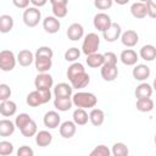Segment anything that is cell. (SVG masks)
<instances>
[{"label":"cell","instance_id":"5","mask_svg":"<svg viewBox=\"0 0 156 156\" xmlns=\"http://www.w3.org/2000/svg\"><path fill=\"white\" fill-rule=\"evenodd\" d=\"M22 18H23V22H24V24L27 27L33 28V27L39 24V22L41 20V12H40V10L38 7H34V6L29 7L28 6L27 9H24Z\"/></svg>","mask_w":156,"mask_h":156},{"label":"cell","instance_id":"19","mask_svg":"<svg viewBox=\"0 0 156 156\" xmlns=\"http://www.w3.org/2000/svg\"><path fill=\"white\" fill-rule=\"evenodd\" d=\"M67 37L72 41H77L84 37V28L80 23H72L67 29Z\"/></svg>","mask_w":156,"mask_h":156},{"label":"cell","instance_id":"16","mask_svg":"<svg viewBox=\"0 0 156 156\" xmlns=\"http://www.w3.org/2000/svg\"><path fill=\"white\" fill-rule=\"evenodd\" d=\"M60 135L65 139H69L72 138L76 132H77V124L73 121H65L62 123H60Z\"/></svg>","mask_w":156,"mask_h":156},{"label":"cell","instance_id":"9","mask_svg":"<svg viewBox=\"0 0 156 156\" xmlns=\"http://www.w3.org/2000/svg\"><path fill=\"white\" fill-rule=\"evenodd\" d=\"M121 33H122V29H121V26L117 23V22H112L111 26L102 32V37L108 43H113L116 41L117 39H119L121 37Z\"/></svg>","mask_w":156,"mask_h":156},{"label":"cell","instance_id":"12","mask_svg":"<svg viewBox=\"0 0 156 156\" xmlns=\"http://www.w3.org/2000/svg\"><path fill=\"white\" fill-rule=\"evenodd\" d=\"M43 27L45 29L46 33L49 34H55L60 30L61 28V22L58 18H56L55 16H46L43 20Z\"/></svg>","mask_w":156,"mask_h":156},{"label":"cell","instance_id":"8","mask_svg":"<svg viewBox=\"0 0 156 156\" xmlns=\"http://www.w3.org/2000/svg\"><path fill=\"white\" fill-rule=\"evenodd\" d=\"M93 23H94L95 29H98V30H100V32H104V30H106V29L111 26L112 21H111V17H110L107 13H105V12H99V13H96V15L94 16Z\"/></svg>","mask_w":156,"mask_h":156},{"label":"cell","instance_id":"7","mask_svg":"<svg viewBox=\"0 0 156 156\" xmlns=\"http://www.w3.org/2000/svg\"><path fill=\"white\" fill-rule=\"evenodd\" d=\"M34 85H35V89L38 90H50L54 85V78L48 72L39 73L35 77Z\"/></svg>","mask_w":156,"mask_h":156},{"label":"cell","instance_id":"27","mask_svg":"<svg viewBox=\"0 0 156 156\" xmlns=\"http://www.w3.org/2000/svg\"><path fill=\"white\" fill-rule=\"evenodd\" d=\"M89 121L95 127L101 126L105 121V112L100 108H91V111L89 113Z\"/></svg>","mask_w":156,"mask_h":156},{"label":"cell","instance_id":"14","mask_svg":"<svg viewBox=\"0 0 156 156\" xmlns=\"http://www.w3.org/2000/svg\"><path fill=\"white\" fill-rule=\"evenodd\" d=\"M133 78L135 80H139V82H145L150 74H151V69L149 66L144 65V63H139V65H135V67L133 68Z\"/></svg>","mask_w":156,"mask_h":156},{"label":"cell","instance_id":"29","mask_svg":"<svg viewBox=\"0 0 156 156\" xmlns=\"http://www.w3.org/2000/svg\"><path fill=\"white\" fill-rule=\"evenodd\" d=\"M151 95H152V87L149 83H146V82L140 83L135 88V96H136V99L151 98Z\"/></svg>","mask_w":156,"mask_h":156},{"label":"cell","instance_id":"30","mask_svg":"<svg viewBox=\"0 0 156 156\" xmlns=\"http://www.w3.org/2000/svg\"><path fill=\"white\" fill-rule=\"evenodd\" d=\"M72 99L71 98H55L54 99V106L56 110L61 111V112H66L68 110H71L72 107Z\"/></svg>","mask_w":156,"mask_h":156},{"label":"cell","instance_id":"24","mask_svg":"<svg viewBox=\"0 0 156 156\" xmlns=\"http://www.w3.org/2000/svg\"><path fill=\"white\" fill-rule=\"evenodd\" d=\"M130 13H132V16H133L134 18H138V20L145 18V17L147 16L145 2L135 1L134 4H132V6H130Z\"/></svg>","mask_w":156,"mask_h":156},{"label":"cell","instance_id":"1","mask_svg":"<svg viewBox=\"0 0 156 156\" xmlns=\"http://www.w3.org/2000/svg\"><path fill=\"white\" fill-rule=\"evenodd\" d=\"M52 56H54V51L50 46H40L37 49L34 54V63L39 73L50 71L52 66Z\"/></svg>","mask_w":156,"mask_h":156},{"label":"cell","instance_id":"2","mask_svg":"<svg viewBox=\"0 0 156 156\" xmlns=\"http://www.w3.org/2000/svg\"><path fill=\"white\" fill-rule=\"evenodd\" d=\"M72 104L82 108H93L98 104V98L90 91H77L71 96Z\"/></svg>","mask_w":156,"mask_h":156},{"label":"cell","instance_id":"46","mask_svg":"<svg viewBox=\"0 0 156 156\" xmlns=\"http://www.w3.org/2000/svg\"><path fill=\"white\" fill-rule=\"evenodd\" d=\"M29 0H12V4L18 9H27L29 6Z\"/></svg>","mask_w":156,"mask_h":156},{"label":"cell","instance_id":"33","mask_svg":"<svg viewBox=\"0 0 156 156\" xmlns=\"http://www.w3.org/2000/svg\"><path fill=\"white\" fill-rule=\"evenodd\" d=\"M13 28V18L10 15H1L0 16V33L6 34L11 32Z\"/></svg>","mask_w":156,"mask_h":156},{"label":"cell","instance_id":"37","mask_svg":"<svg viewBox=\"0 0 156 156\" xmlns=\"http://www.w3.org/2000/svg\"><path fill=\"white\" fill-rule=\"evenodd\" d=\"M80 56V50L78 48H69L65 52V60L68 62H76Z\"/></svg>","mask_w":156,"mask_h":156},{"label":"cell","instance_id":"42","mask_svg":"<svg viewBox=\"0 0 156 156\" xmlns=\"http://www.w3.org/2000/svg\"><path fill=\"white\" fill-rule=\"evenodd\" d=\"M113 0H94V6L98 10H107L112 6Z\"/></svg>","mask_w":156,"mask_h":156},{"label":"cell","instance_id":"6","mask_svg":"<svg viewBox=\"0 0 156 156\" xmlns=\"http://www.w3.org/2000/svg\"><path fill=\"white\" fill-rule=\"evenodd\" d=\"M17 63L16 56L11 50H2L0 51V69L4 72H10L15 68Z\"/></svg>","mask_w":156,"mask_h":156},{"label":"cell","instance_id":"17","mask_svg":"<svg viewBox=\"0 0 156 156\" xmlns=\"http://www.w3.org/2000/svg\"><path fill=\"white\" fill-rule=\"evenodd\" d=\"M119 60L126 66H134V65H136V62L139 60V56H138L136 51H134L133 49H126L121 52Z\"/></svg>","mask_w":156,"mask_h":156},{"label":"cell","instance_id":"34","mask_svg":"<svg viewBox=\"0 0 156 156\" xmlns=\"http://www.w3.org/2000/svg\"><path fill=\"white\" fill-rule=\"evenodd\" d=\"M38 132V126H37V122L34 119H30L22 129H21V133L23 136L26 138H30V136H34L35 133Z\"/></svg>","mask_w":156,"mask_h":156},{"label":"cell","instance_id":"47","mask_svg":"<svg viewBox=\"0 0 156 156\" xmlns=\"http://www.w3.org/2000/svg\"><path fill=\"white\" fill-rule=\"evenodd\" d=\"M29 1H30V4H32L34 7H43V6H45L46 2H48V0H29Z\"/></svg>","mask_w":156,"mask_h":156},{"label":"cell","instance_id":"49","mask_svg":"<svg viewBox=\"0 0 156 156\" xmlns=\"http://www.w3.org/2000/svg\"><path fill=\"white\" fill-rule=\"evenodd\" d=\"M138 1H140V2H146V1H149V0H138Z\"/></svg>","mask_w":156,"mask_h":156},{"label":"cell","instance_id":"41","mask_svg":"<svg viewBox=\"0 0 156 156\" xmlns=\"http://www.w3.org/2000/svg\"><path fill=\"white\" fill-rule=\"evenodd\" d=\"M11 94H12L11 88L7 84H5V83L0 84V101H4V100L10 99L11 98Z\"/></svg>","mask_w":156,"mask_h":156},{"label":"cell","instance_id":"43","mask_svg":"<svg viewBox=\"0 0 156 156\" xmlns=\"http://www.w3.org/2000/svg\"><path fill=\"white\" fill-rule=\"evenodd\" d=\"M104 55V63L107 65H117V55L112 51H107Z\"/></svg>","mask_w":156,"mask_h":156},{"label":"cell","instance_id":"39","mask_svg":"<svg viewBox=\"0 0 156 156\" xmlns=\"http://www.w3.org/2000/svg\"><path fill=\"white\" fill-rule=\"evenodd\" d=\"M30 119L32 118L28 113H20V115H17V117L15 119V126H16V128H18L21 130Z\"/></svg>","mask_w":156,"mask_h":156},{"label":"cell","instance_id":"44","mask_svg":"<svg viewBox=\"0 0 156 156\" xmlns=\"http://www.w3.org/2000/svg\"><path fill=\"white\" fill-rule=\"evenodd\" d=\"M145 5H146V13H147V16L151 17V18H155L156 17V5H155L154 0L146 1Z\"/></svg>","mask_w":156,"mask_h":156},{"label":"cell","instance_id":"18","mask_svg":"<svg viewBox=\"0 0 156 156\" xmlns=\"http://www.w3.org/2000/svg\"><path fill=\"white\" fill-rule=\"evenodd\" d=\"M69 82H71V85H72L73 89H82V88H85V87L89 84L90 77H89V74L84 71V72L78 73V74H76L74 77H72V78L69 79Z\"/></svg>","mask_w":156,"mask_h":156},{"label":"cell","instance_id":"40","mask_svg":"<svg viewBox=\"0 0 156 156\" xmlns=\"http://www.w3.org/2000/svg\"><path fill=\"white\" fill-rule=\"evenodd\" d=\"M12 152H13V145H12V143H10L7 140L0 141V155L1 156H7V155H11Z\"/></svg>","mask_w":156,"mask_h":156},{"label":"cell","instance_id":"31","mask_svg":"<svg viewBox=\"0 0 156 156\" xmlns=\"http://www.w3.org/2000/svg\"><path fill=\"white\" fill-rule=\"evenodd\" d=\"M87 65L91 68H98L104 65V55L99 52H94L90 55H87Z\"/></svg>","mask_w":156,"mask_h":156},{"label":"cell","instance_id":"3","mask_svg":"<svg viewBox=\"0 0 156 156\" xmlns=\"http://www.w3.org/2000/svg\"><path fill=\"white\" fill-rule=\"evenodd\" d=\"M51 100V91L50 90H33L27 95V105L30 107H38L44 105Z\"/></svg>","mask_w":156,"mask_h":156},{"label":"cell","instance_id":"4","mask_svg":"<svg viewBox=\"0 0 156 156\" xmlns=\"http://www.w3.org/2000/svg\"><path fill=\"white\" fill-rule=\"evenodd\" d=\"M100 46V38L96 33H88L84 37L83 44H82V52L84 55H90L94 52H98V49Z\"/></svg>","mask_w":156,"mask_h":156},{"label":"cell","instance_id":"11","mask_svg":"<svg viewBox=\"0 0 156 156\" xmlns=\"http://www.w3.org/2000/svg\"><path fill=\"white\" fill-rule=\"evenodd\" d=\"M100 73L104 80L106 82H113L118 76V68L117 65H107L104 63L100 67Z\"/></svg>","mask_w":156,"mask_h":156},{"label":"cell","instance_id":"15","mask_svg":"<svg viewBox=\"0 0 156 156\" xmlns=\"http://www.w3.org/2000/svg\"><path fill=\"white\" fill-rule=\"evenodd\" d=\"M43 122H44V126L48 127L49 129H55L60 126L61 117L56 111H48L43 117Z\"/></svg>","mask_w":156,"mask_h":156},{"label":"cell","instance_id":"22","mask_svg":"<svg viewBox=\"0 0 156 156\" xmlns=\"http://www.w3.org/2000/svg\"><path fill=\"white\" fill-rule=\"evenodd\" d=\"M16 60H17V62L20 63V66H22V67H28V66H30V65L33 63V61H34V54H33L30 50L24 49V50H21V51L18 52Z\"/></svg>","mask_w":156,"mask_h":156},{"label":"cell","instance_id":"28","mask_svg":"<svg viewBox=\"0 0 156 156\" xmlns=\"http://www.w3.org/2000/svg\"><path fill=\"white\" fill-rule=\"evenodd\" d=\"M16 129V126L12 121L5 118L0 119V136H10L13 134Z\"/></svg>","mask_w":156,"mask_h":156},{"label":"cell","instance_id":"20","mask_svg":"<svg viewBox=\"0 0 156 156\" xmlns=\"http://www.w3.org/2000/svg\"><path fill=\"white\" fill-rule=\"evenodd\" d=\"M72 93H73V88L68 83H58L54 88L55 98H71Z\"/></svg>","mask_w":156,"mask_h":156},{"label":"cell","instance_id":"13","mask_svg":"<svg viewBox=\"0 0 156 156\" xmlns=\"http://www.w3.org/2000/svg\"><path fill=\"white\" fill-rule=\"evenodd\" d=\"M119 38H121L122 44L124 46H127V48H134L138 44V41H139V35L133 29H128V30L121 33Z\"/></svg>","mask_w":156,"mask_h":156},{"label":"cell","instance_id":"25","mask_svg":"<svg viewBox=\"0 0 156 156\" xmlns=\"http://www.w3.org/2000/svg\"><path fill=\"white\" fill-rule=\"evenodd\" d=\"M73 122L77 124V126H85L89 121V115L88 112L85 111V108H82V107H77L74 111H73Z\"/></svg>","mask_w":156,"mask_h":156},{"label":"cell","instance_id":"35","mask_svg":"<svg viewBox=\"0 0 156 156\" xmlns=\"http://www.w3.org/2000/svg\"><path fill=\"white\" fill-rule=\"evenodd\" d=\"M84 71H85V68H84V66H83L80 62H72V65L67 68L66 74H67V78H68V80H69L72 77H74V76L78 74V73H82V72H84Z\"/></svg>","mask_w":156,"mask_h":156},{"label":"cell","instance_id":"23","mask_svg":"<svg viewBox=\"0 0 156 156\" xmlns=\"http://www.w3.org/2000/svg\"><path fill=\"white\" fill-rule=\"evenodd\" d=\"M52 141V134L48 130H39L35 133V143L40 147L49 146Z\"/></svg>","mask_w":156,"mask_h":156},{"label":"cell","instance_id":"32","mask_svg":"<svg viewBox=\"0 0 156 156\" xmlns=\"http://www.w3.org/2000/svg\"><path fill=\"white\" fill-rule=\"evenodd\" d=\"M136 110L140 112H150L154 110V101L151 98L136 99Z\"/></svg>","mask_w":156,"mask_h":156},{"label":"cell","instance_id":"10","mask_svg":"<svg viewBox=\"0 0 156 156\" xmlns=\"http://www.w3.org/2000/svg\"><path fill=\"white\" fill-rule=\"evenodd\" d=\"M50 4L52 7V13L56 18H63L67 16L68 0H50Z\"/></svg>","mask_w":156,"mask_h":156},{"label":"cell","instance_id":"36","mask_svg":"<svg viewBox=\"0 0 156 156\" xmlns=\"http://www.w3.org/2000/svg\"><path fill=\"white\" fill-rule=\"evenodd\" d=\"M111 154L113 156H127L129 154V150L124 143H115L112 146Z\"/></svg>","mask_w":156,"mask_h":156},{"label":"cell","instance_id":"38","mask_svg":"<svg viewBox=\"0 0 156 156\" xmlns=\"http://www.w3.org/2000/svg\"><path fill=\"white\" fill-rule=\"evenodd\" d=\"M111 150L106 145H98L94 147V150L90 151V156H110Z\"/></svg>","mask_w":156,"mask_h":156},{"label":"cell","instance_id":"21","mask_svg":"<svg viewBox=\"0 0 156 156\" xmlns=\"http://www.w3.org/2000/svg\"><path fill=\"white\" fill-rule=\"evenodd\" d=\"M16 111H17V105L15 101L7 99L0 102V113L4 117H11L16 113Z\"/></svg>","mask_w":156,"mask_h":156},{"label":"cell","instance_id":"45","mask_svg":"<svg viewBox=\"0 0 156 156\" xmlns=\"http://www.w3.org/2000/svg\"><path fill=\"white\" fill-rule=\"evenodd\" d=\"M33 155H34V151L28 145H22L17 150V156H33Z\"/></svg>","mask_w":156,"mask_h":156},{"label":"cell","instance_id":"48","mask_svg":"<svg viewBox=\"0 0 156 156\" xmlns=\"http://www.w3.org/2000/svg\"><path fill=\"white\" fill-rule=\"evenodd\" d=\"M116 4H118V5H126V4H128L129 2V0H113Z\"/></svg>","mask_w":156,"mask_h":156},{"label":"cell","instance_id":"26","mask_svg":"<svg viewBox=\"0 0 156 156\" xmlns=\"http://www.w3.org/2000/svg\"><path fill=\"white\" fill-rule=\"evenodd\" d=\"M139 56H140L143 60L151 62V61H154L155 57H156V48H155L152 44H146V45H144V46L140 49Z\"/></svg>","mask_w":156,"mask_h":156}]
</instances>
